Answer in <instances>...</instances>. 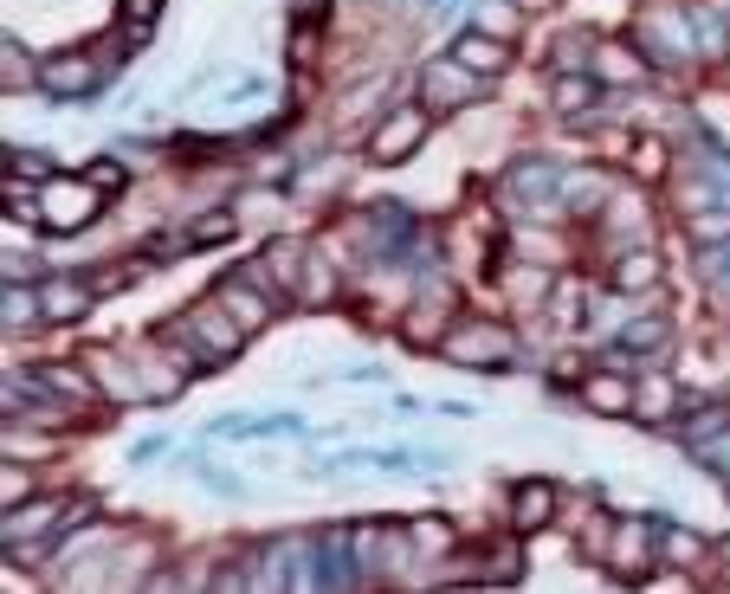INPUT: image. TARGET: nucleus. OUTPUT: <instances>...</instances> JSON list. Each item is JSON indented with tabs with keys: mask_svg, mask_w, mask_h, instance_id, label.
Returning <instances> with one entry per match:
<instances>
[{
	"mask_svg": "<svg viewBox=\"0 0 730 594\" xmlns=\"http://www.w3.org/2000/svg\"><path fill=\"white\" fill-rule=\"evenodd\" d=\"M220 239H233V214H201L188 226V246H220Z\"/></svg>",
	"mask_w": 730,
	"mask_h": 594,
	"instance_id": "473e14b6",
	"label": "nucleus"
},
{
	"mask_svg": "<svg viewBox=\"0 0 730 594\" xmlns=\"http://www.w3.org/2000/svg\"><path fill=\"white\" fill-rule=\"evenodd\" d=\"M97 214H104V201H97V182H91V175H84V182H78V175L39 182V226H45V233H84Z\"/></svg>",
	"mask_w": 730,
	"mask_h": 594,
	"instance_id": "f03ea898",
	"label": "nucleus"
},
{
	"mask_svg": "<svg viewBox=\"0 0 730 594\" xmlns=\"http://www.w3.org/2000/svg\"><path fill=\"white\" fill-rule=\"evenodd\" d=\"M33 375L52 388V395H59V401H78V408H97V395H104L97 381H84L78 369H33Z\"/></svg>",
	"mask_w": 730,
	"mask_h": 594,
	"instance_id": "4be33fe9",
	"label": "nucleus"
},
{
	"mask_svg": "<svg viewBox=\"0 0 730 594\" xmlns=\"http://www.w3.org/2000/svg\"><path fill=\"white\" fill-rule=\"evenodd\" d=\"M549 518H556V484L531 479V484L511 491V523H517V530H543Z\"/></svg>",
	"mask_w": 730,
	"mask_h": 594,
	"instance_id": "f3484780",
	"label": "nucleus"
},
{
	"mask_svg": "<svg viewBox=\"0 0 730 594\" xmlns=\"http://www.w3.org/2000/svg\"><path fill=\"white\" fill-rule=\"evenodd\" d=\"M524 7H549V0H524Z\"/></svg>",
	"mask_w": 730,
	"mask_h": 594,
	"instance_id": "09e8293b",
	"label": "nucleus"
},
{
	"mask_svg": "<svg viewBox=\"0 0 730 594\" xmlns=\"http://www.w3.org/2000/svg\"><path fill=\"white\" fill-rule=\"evenodd\" d=\"M485 582H517V550H511V543H498V550H492V569H485Z\"/></svg>",
	"mask_w": 730,
	"mask_h": 594,
	"instance_id": "79ce46f5",
	"label": "nucleus"
},
{
	"mask_svg": "<svg viewBox=\"0 0 730 594\" xmlns=\"http://www.w3.org/2000/svg\"><path fill=\"white\" fill-rule=\"evenodd\" d=\"M214 297H220V304L233 310V324H239L246 336H253V330H266V324H271V310H278V304H271V291H266V297H253V291H246V272H227Z\"/></svg>",
	"mask_w": 730,
	"mask_h": 594,
	"instance_id": "9b49d317",
	"label": "nucleus"
},
{
	"mask_svg": "<svg viewBox=\"0 0 730 594\" xmlns=\"http://www.w3.org/2000/svg\"><path fill=\"white\" fill-rule=\"evenodd\" d=\"M608 569H615L620 582H647V569L659 562V518H627V523H615V536H608Z\"/></svg>",
	"mask_w": 730,
	"mask_h": 594,
	"instance_id": "20e7f679",
	"label": "nucleus"
},
{
	"mask_svg": "<svg viewBox=\"0 0 730 594\" xmlns=\"http://www.w3.org/2000/svg\"><path fill=\"white\" fill-rule=\"evenodd\" d=\"M692 452H698V465H705V472H730V427H724V433H711L705 445H692Z\"/></svg>",
	"mask_w": 730,
	"mask_h": 594,
	"instance_id": "c9c22d12",
	"label": "nucleus"
},
{
	"mask_svg": "<svg viewBox=\"0 0 730 594\" xmlns=\"http://www.w3.org/2000/svg\"><path fill=\"white\" fill-rule=\"evenodd\" d=\"M602 194H608V182H602V175H563V201H569L576 214H602V207H608Z\"/></svg>",
	"mask_w": 730,
	"mask_h": 594,
	"instance_id": "a878e982",
	"label": "nucleus"
},
{
	"mask_svg": "<svg viewBox=\"0 0 730 594\" xmlns=\"http://www.w3.org/2000/svg\"><path fill=\"white\" fill-rule=\"evenodd\" d=\"M446 356L460 369H498L504 356H511V330H498V324H460V330L446 336Z\"/></svg>",
	"mask_w": 730,
	"mask_h": 594,
	"instance_id": "1a4fd4ad",
	"label": "nucleus"
},
{
	"mask_svg": "<svg viewBox=\"0 0 730 594\" xmlns=\"http://www.w3.org/2000/svg\"><path fill=\"white\" fill-rule=\"evenodd\" d=\"M634 39H640V52L666 65V72H679L686 59L698 52V27H692V0H647L640 13H634Z\"/></svg>",
	"mask_w": 730,
	"mask_h": 594,
	"instance_id": "f257e3e1",
	"label": "nucleus"
},
{
	"mask_svg": "<svg viewBox=\"0 0 730 594\" xmlns=\"http://www.w3.org/2000/svg\"><path fill=\"white\" fill-rule=\"evenodd\" d=\"M686 233H692L698 246H724V239H730V201H711V207H698L692 221H686Z\"/></svg>",
	"mask_w": 730,
	"mask_h": 594,
	"instance_id": "b1692460",
	"label": "nucleus"
},
{
	"mask_svg": "<svg viewBox=\"0 0 730 594\" xmlns=\"http://www.w3.org/2000/svg\"><path fill=\"white\" fill-rule=\"evenodd\" d=\"M116 20L130 39H150V27L162 20V0H116Z\"/></svg>",
	"mask_w": 730,
	"mask_h": 594,
	"instance_id": "cd10ccee",
	"label": "nucleus"
},
{
	"mask_svg": "<svg viewBox=\"0 0 730 594\" xmlns=\"http://www.w3.org/2000/svg\"><path fill=\"white\" fill-rule=\"evenodd\" d=\"M602 78H640V52H615V45H602Z\"/></svg>",
	"mask_w": 730,
	"mask_h": 594,
	"instance_id": "58836bf2",
	"label": "nucleus"
},
{
	"mask_svg": "<svg viewBox=\"0 0 730 594\" xmlns=\"http://www.w3.org/2000/svg\"><path fill=\"white\" fill-rule=\"evenodd\" d=\"M543 291H549V278H543V272H531V265H517V272H511V297H517V304H537Z\"/></svg>",
	"mask_w": 730,
	"mask_h": 594,
	"instance_id": "4c0bfd02",
	"label": "nucleus"
},
{
	"mask_svg": "<svg viewBox=\"0 0 730 594\" xmlns=\"http://www.w3.org/2000/svg\"><path fill=\"white\" fill-rule=\"evenodd\" d=\"M556 45H563V52H556V59H563V72H576V65H588V59H595V52H588V33H563Z\"/></svg>",
	"mask_w": 730,
	"mask_h": 594,
	"instance_id": "ea45409f",
	"label": "nucleus"
},
{
	"mask_svg": "<svg viewBox=\"0 0 730 594\" xmlns=\"http://www.w3.org/2000/svg\"><path fill=\"white\" fill-rule=\"evenodd\" d=\"M91 375H97V388H104V395L130 401V408H143V401H150V388H143L136 375L123 369V362H116L111 349H91Z\"/></svg>",
	"mask_w": 730,
	"mask_h": 594,
	"instance_id": "a211bd4d",
	"label": "nucleus"
},
{
	"mask_svg": "<svg viewBox=\"0 0 730 594\" xmlns=\"http://www.w3.org/2000/svg\"><path fill=\"white\" fill-rule=\"evenodd\" d=\"M698 556H705V543H698L692 530H679V523L659 518V562H672V569H692Z\"/></svg>",
	"mask_w": 730,
	"mask_h": 594,
	"instance_id": "5701e85b",
	"label": "nucleus"
},
{
	"mask_svg": "<svg viewBox=\"0 0 730 594\" xmlns=\"http://www.w3.org/2000/svg\"><path fill=\"white\" fill-rule=\"evenodd\" d=\"M91 297H97L91 278H52V285H39V310H45V324H78L91 310Z\"/></svg>",
	"mask_w": 730,
	"mask_h": 594,
	"instance_id": "9d476101",
	"label": "nucleus"
},
{
	"mask_svg": "<svg viewBox=\"0 0 730 594\" xmlns=\"http://www.w3.org/2000/svg\"><path fill=\"white\" fill-rule=\"evenodd\" d=\"M582 401L595 413H634V381L608 362V369H595L588 381H582Z\"/></svg>",
	"mask_w": 730,
	"mask_h": 594,
	"instance_id": "4468645a",
	"label": "nucleus"
},
{
	"mask_svg": "<svg viewBox=\"0 0 730 594\" xmlns=\"http://www.w3.org/2000/svg\"><path fill=\"white\" fill-rule=\"evenodd\" d=\"M453 59H465V65H472L479 78H498L504 65H511V45L472 27V33H460V39H453Z\"/></svg>",
	"mask_w": 730,
	"mask_h": 594,
	"instance_id": "2eb2a0df",
	"label": "nucleus"
},
{
	"mask_svg": "<svg viewBox=\"0 0 730 594\" xmlns=\"http://www.w3.org/2000/svg\"><path fill=\"white\" fill-rule=\"evenodd\" d=\"M65 518H72V504H59V498H33V504H7V543L13 536H33V530H65Z\"/></svg>",
	"mask_w": 730,
	"mask_h": 594,
	"instance_id": "dca6fc26",
	"label": "nucleus"
},
{
	"mask_svg": "<svg viewBox=\"0 0 730 594\" xmlns=\"http://www.w3.org/2000/svg\"><path fill=\"white\" fill-rule=\"evenodd\" d=\"M692 27H698V52H705V59H711V52H724V27H718V13L692 7Z\"/></svg>",
	"mask_w": 730,
	"mask_h": 594,
	"instance_id": "e433bc0d",
	"label": "nucleus"
},
{
	"mask_svg": "<svg viewBox=\"0 0 730 594\" xmlns=\"http://www.w3.org/2000/svg\"><path fill=\"white\" fill-rule=\"evenodd\" d=\"M305 265H310V253L298 246V239H271L266 246V272H271V285H285V291L305 285Z\"/></svg>",
	"mask_w": 730,
	"mask_h": 594,
	"instance_id": "aec40b11",
	"label": "nucleus"
},
{
	"mask_svg": "<svg viewBox=\"0 0 730 594\" xmlns=\"http://www.w3.org/2000/svg\"><path fill=\"white\" fill-rule=\"evenodd\" d=\"M305 297H317V304H330V291H337V278H330V265L310 253V265H305V285H298Z\"/></svg>",
	"mask_w": 730,
	"mask_h": 594,
	"instance_id": "f704fd0d",
	"label": "nucleus"
},
{
	"mask_svg": "<svg viewBox=\"0 0 730 594\" xmlns=\"http://www.w3.org/2000/svg\"><path fill=\"white\" fill-rule=\"evenodd\" d=\"M446 310H453V291L433 278V285H421V297H414V310H408L401 336H408V342H440V324H446Z\"/></svg>",
	"mask_w": 730,
	"mask_h": 594,
	"instance_id": "f8f14e48",
	"label": "nucleus"
},
{
	"mask_svg": "<svg viewBox=\"0 0 730 594\" xmlns=\"http://www.w3.org/2000/svg\"><path fill=\"white\" fill-rule=\"evenodd\" d=\"M97 84H104V72H97V59H84V52H59V59L39 65V91H45L52 104H91Z\"/></svg>",
	"mask_w": 730,
	"mask_h": 594,
	"instance_id": "423d86ee",
	"label": "nucleus"
},
{
	"mask_svg": "<svg viewBox=\"0 0 730 594\" xmlns=\"http://www.w3.org/2000/svg\"><path fill=\"white\" fill-rule=\"evenodd\" d=\"M421 143H426V104H401V111H388L369 130V155L376 162H408Z\"/></svg>",
	"mask_w": 730,
	"mask_h": 594,
	"instance_id": "0eeeda50",
	"label": "nucleus"
},
{
	"mask_svg": "<svg viewBox=\"0 0 730 594\" xmlns=\"http://www.w3.org/2000/svg\"><path fill=\"white\" fill-rule=\"evenodd\" d=\"M498 194H504V207H517V214L549 207V201L563 194V168H556V162H543V155H537V162L524 155V162H511V168H504Z\"/></svg>",
	"mask_w": 730,
	"mask_h": 594,
	"instance_id": "39448f33",
	"label": "nucleus"
},
{
	"mask_svg": "<svg viewBox=\"0 0 730 594\" xmlns=\"http://www.w3.org/2000/svg\"><path fill=\"white\" fill-rule=\"evenodd\" d=\"M421 459L426 452H408V445H369V472H421Z\"/></svg>",
	"mask_w": 730,
	"mask_h": 594,
	"instance_id": "c756f323",
	"label": "nucleus"
},
{
	"mask_svg": "<svg viewBox=\"0 0 730 594\" xmlns=\"http://www.w3.org/2000/svg\"><path fill=\"white\" fill-rule=\"evenodd\" d=\"M0 491H7V504H20V498H27V491H33V479H27V472H13V465H7V484H0Z\"/></svg>",
	"mask_w": 730,
	"mask_h": 594,
	"instance_id": "49530a36",
	"label": "nucleus"
},
{
	"mask_svg": "<svg viewBox=\"0 0 730 594\" xmlns=\"http://www.w3.org/2000/svg\"><path fill=\"white\" fill-rule=\"evenodd\" d=\"M679 401H686V395H679V381H672V375H640V381H634V413H640L647 427H666Z\"/></svg>",
	"mask_w": 730,
	"mask_h": 594,
	"instance_id": "ddd939ff",
	"label": "nucleus"
},
{
	"mask_svg": "<svg viewBox=\"0 0 730 594\" xmlns=\"http://www.w3.org/2000/svg\"><path fill=\"white\" fill-rule=\"evenodd\" d=\"M718 556H724V562H730V536H724V543H718Z\"/></svg>",
	"mask_w": 730,
	"mask_h": 594,
	"instance_id": "de8ad7c7",
	"label": "nucleus"
},
{
	"mask_svg": "<svg viewBox=\"0 0 730 594\" xmlns=\"http://www.w3.org/2000/svg\"><path fill=\"white\" fill-rule=\"evenodd\" d=\"M194 472H201V484H207V491H220V498H239V491H246L233 472H214V465H194Z\"/></svg>",
	"mask_w": 730,
	"mask_h": 594,
	"instance_id": "37998d69",
	"label": "nucleus"
},
{
	"mask_svg": "<svg viewBox=\"0 0 730 594\" xmlns=\"http://www.w3.org/2000/svg\"><path fill=\"white\" fill-rule=\"evenodd\" d=\"M595 98H602V78H588V72H563L556 78V111L563 116L595 111Z\"/></svg>",
	"mask_w": 730,
	"mask_h": 594,
	"instance_id": "412c9836",
	"label": "nucleus"
},
{
	"mask_svg": "<svg viewBox=\"0 0 730 594\" xmlns=\"http://www.w3.org/2000/svg\"><path fill=\"white\" fill-rule=\"evenodd\" d=\"M91 182L97 187H123L130 182V168H123V162H91Z\"/></svg>",
	"mask_w": 730,
	"mask_h": 594,
	"instance_id": "a18cd8bd",
	"label": "nucleus"
},
{
	"mask_svg": "<svg viewBox=\"0 0 730 594\" xmlns=\"http://www.w3.org/2000/svg\"><path fill=\"white\" fill-rule=\"evenodd\" d=\"M0 317H7V330H27L33 317H45V310H39V291H27V285L7 278V291H0Z\"/></svg>",
	"mask_w": 730,
	"mask_h": 594,
	"instance_id": "393cba45",
	"label": "nucleus"
},
{
	"mask_svg": "<svg viewBox=\"0 0 730 594\" xmlns=\"http://www.w3.org/2000/svg\"><path fill=\"white\" fill-rule=\"evenodd\" d=\"M479 33L517 39V13H511V0H479Z\"/></svg>",
	"mask_w": 730,
	"mask_h": 594,
	"instance_id": "7c9ffc66",
	"label": "nucleus"
},
{
	"mask_svg": "<svg viewBox=\"0 0 730 594\" xmlns=\"http://www.w3.org/2000/svg\"><path fill=\"white\" fill-rule=\"evenodd\" d=\"M7 175H20V182H52V155H45V148H7Z\"/></svg>",
	"mask_w": 730,
	"mask_h": 594,
	"instance_id": "c85d7f7f",
	"label": "nucleus"
},
{
	"mask_svg": "<svg viewBox=\"0 0 730 594\" xmlns=\"http://www.w3.org/2000/svg\"><path fill=\"white\" fill-rule=\"evenodd\" d=\"M0 78H7V84H27V78H33V84H39V65L13 45V39H7V52H0Z\"/></svg>",
	"mask_w": 730,
	"mask_h": 594,
	"instance_id": "72a5a7b5",
	"label": "nucleus"
},
{
	"mask_svg": "<svg viewBox=\"0 0 730 594\" xmlns=\"http://www.w3.org/2000/svg\"><path fill=\"white\" fill-rule=\"evenodd\" d=\"M168 452V433H150V440H136V452H130V465H155Z\"/></svg>",
	"mask_w": 730,
	"mask_h": 594,
	"instance_id": "c03bdc74",
	"label": "nucleus"
},
{
	"mask_svg": "<svg viewBox=\"0 0 730 594\" xmlns=\"http://www.w3.org/2000/svg\"><path fill=\"white\" fill-rule=\"evenodd\" d=\"M659 278H666V265H659V253H620L615 259V291H654Z\"/></svg>",
	"mask_w": 730,
	"mask_h": 594,
	"instance_id": "6ab92c4d",
	"label": "nucleus"
},
{
	"mask_svg": "<svg viewBox=\"0 0 730 594\" xmlns=\"http://www.w3.org/2000/svg\"><path fill=\"white\" fill-rule=\"evenodd\" d=\"M724 427H730V408H724V401H698V413L679 427V433H686L692 445H705L711 433H724Z\"/></svg>",
	"mask_w": 730,
	"mask_h": 594,
	"instance_id": "bb28decb",
	"label": "nucleus"
},
{
	"mask_svg": "<svg viewBox=\"0 0 730 594\" xmlns=\"http://www.w3.org/2000/svg\"><path fill=\"white\" fill-rule=\"evenodd\" d=\"M479 91H485V78L472 72L465 59H453V52H446V59H433V65L421 72V98H433L440 111H460V104H472Z\"/></svg>",
	"mask_w": 730,
	"mask_h": 594,
	"instance_id": "6e6552de",
	"label": "nucleus"
},
{
	"mask_svg": "<svg viewBox=\"0 0 730 594\" xmlns=\"http://www.w3.org/2000/svg\"><path fill=\"white\" fill-rule=\"evenodd\" d=\"M408 536L421 543L426 556H446V550H453V530H446V523H440V518H421V523H408Z\"/></svg>",
	"mask_w": 730,
	"mask_h": 594,
	"instance_id": "2f4dec72",
	"label": "nucleus"
},
{
	"mask_svg": "<svg viewBox=\"0 0 730 594\" xmlns=\"http://www.w3.org/2000/svg\"><path fill=\"white\" fill-rule=\"evenodd\" d=\"M168 336H194V342H201V356H214V362H233V349L246 342V330L233 324V310L220 304V297H207V304L182 310V317L168 324Z\"/></svg>",
	"mask_w": 730,
	"mask_h": 594,
	"instance_id": "7ed1b4c3",
	"label": "nucleus"
},
{
	"mask_svg": "<svg viewBox=\"0 0 730 594\" xmlns=\"http://www.w3.org/2000/svg\"><path fill=\"white\" fill-rule=\"evenodd\" d=\"M634 162H640V175H666V143L640 136V143H634Z\"/></svg>",
	"mask_w": 730,
	"mask_h": 594,
	"instance_id": "a19ab883",
	"label": "nucleus"
}]
</instances>
